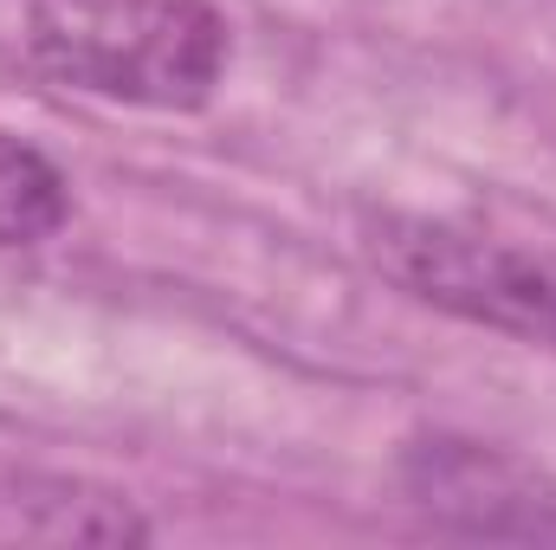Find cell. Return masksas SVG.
Listing matches in <instances>:
<instances>
[{
  "label": "cell",
  "instance_id": "277c9868",
  "mask_svg": "<svg viewBox=\"0 0 556 550\" xmlns=\"http://www.w3.org/2000/svg\"><path fill=\"white\" fill-rule=\"evenodd\" d=\"M72 221V182L52 155L0 130V247H39Z\"/></svg>",
  "mask_w": 556,
  "mask_h": 550
},
{
  "label": "cell",
  "instance_id": "6da1fadb",
  "mask_svg": "<svg viewBox=\"0 0 556 550\" xmlns=\"http://www.w3.org/2000/svg\"><path fill=\"white\" fill-rule=\"evenodd\" d=\"M26 72L137 111H201L233 33L214 0H20Z\"/></svg>",
  "mask_w": 556,
  "mask_h": 550
},
{
  "label": "cell",
  "instance_id": "7a4b0ae2",
  "mask_svg": "<svg viewBox=\"0 0 556 550\" xmlns=\"http://www.w3.org/2000/svg\"><path fill=\"white\" fill-rule=\"evenodd\" d=\"M356 247L415 304L556 357V253H531L518 240L427 214H369L356 227Z\"/></svg>",
  "mask_w": 556,
  "mask_h": 550
},
{
  "label": "cell",
  "instance_id": "3957f363",
  "mask_svg": "<svg viewBox=\"0 0 556 550\" xmlns=\"http://www.w3.org/2000/svg\"><path fill=\"white\" fill-rule=\"evenodd\" d=\"M402 479H408V499L446 532H466V538H556L551 479L531 473L525 460L498 453V447L433 434V440H415L402 453Z\"/></svg>",
  "mask_w": 556,
  "mask_h": 550
}]
</instances>
